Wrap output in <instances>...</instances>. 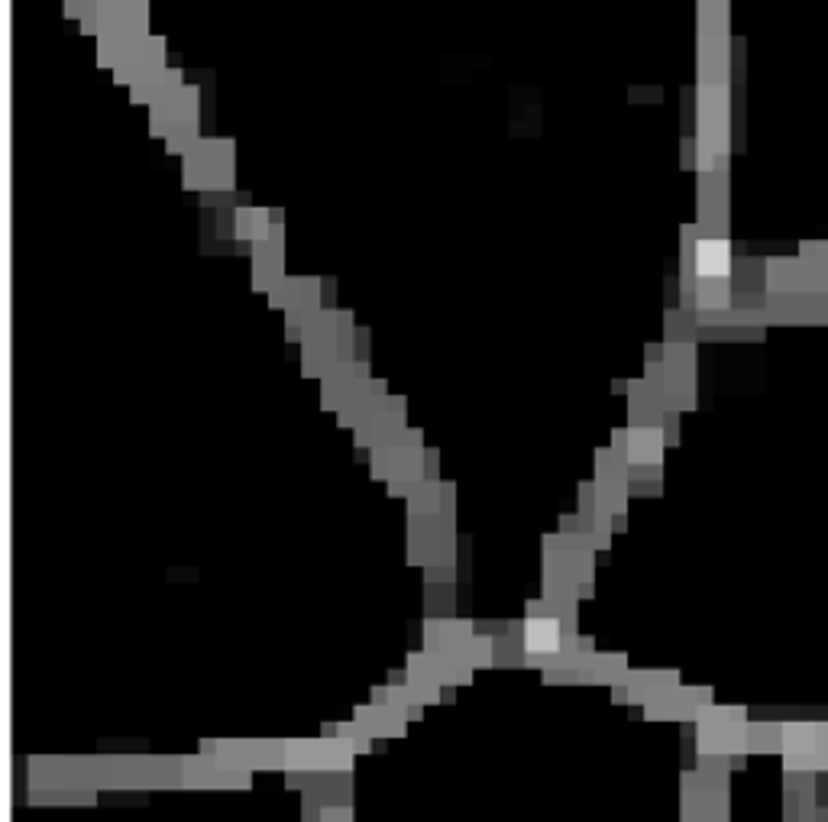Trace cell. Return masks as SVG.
<instances>
[{"instance_id": "1", "label": "cell", "mask_w": 828, "mask_h": 822, "mask_svg": "<svg viewBox=\"0 0 828 822\" xmlns=\"http://www.w3.org/2000/svg\"><path fill=\"white\" fill-rule=\"evenodd\" d=\"M748 709L744 706H702L696 716V742L699 755H725L731 767H744L748 761Z\"/></svg>"}, {"instance_id": "2", "label": "cell", "mask_w": 828, "mask_h": 822, "mask_svg": "<svg viewBox=\"0 0 828 822\" xmlns=\"http://www.w3.org/2000/svg\"><path fill=\"white\" fill-rule=\"evenodd\" d=\"M783 774H828V722H783Z\"/></svg>"}, {"instance_id": "3", "label": "cell", "mask_w": 828, "mask_h": 822, "mask_svg": "<svg viewBox=\"0 0 828 822\" xmlns=\"http://www.w3.org/2000/svg\"><path fill=\"white\" fill-rule=\"evenodd\" d=\"M748 751L751 755H783V722H751Z\"/></svg>"}, {"instance_id": "4", "label": "cell", "mask_w": 828, "mask_h": 822, "mask_svg": "<svg viewBox=\"0 0 828 822\" xmlns=\"http://www.w3.org/2000/svg\"><path fill=\"white\" fill-rule=\"evenodd\" d=\"M806 822H828V813H825V810H822V813H819V816H812V819H806Z\"/></svg>"}]
</instances>
